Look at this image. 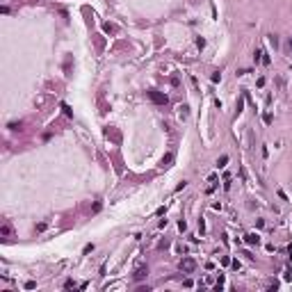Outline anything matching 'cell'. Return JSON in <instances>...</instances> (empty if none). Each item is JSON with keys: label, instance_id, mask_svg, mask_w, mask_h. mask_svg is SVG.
Returning a JSON list of instances; mask_svg holds the SVG:
<instances>
[{"label": "cell", "instance_id": "6da1fadb", "mask_svg": "<svg viewBox=\"0 0 292 292\" xmlns=\"http://www.w3.org/2000/svg\"><path fill=\"white\" fill-rule=\"evenodd\" d=\"M180 269H183L185 274H192L196 269V262L192 260V258H183V260H180Z\"/></svg>", "mask_w": 292, "mask_h": 292}, {"label": "cell", "instance_id": "7a4b0ae2", "mask_svg": "<svg viewBox=\"0 0 292 292\" xmlns=\"http://www.w3.org/2000/svg\"><path fill=\"white\" fill-rule=\"evenodd\" d=\"M149 98L153 103H158V105H167V96L160 94V91H155V89H151V91H149Z\"/></svg>", "mask_w": 292, "mask_h": 292}, {"label": "cell", "instance_id": "3957f363", "mask_svg": "<svg viewBox=\"0 0 292 292\" xmlns=\"http://www.w3.org/2000/svg\"><path fill=\"white\" fill-rule=\"evenodd\" d=\"M146 274H149V267H137V269H135V274H133V278H135V281H139V278H144V276H146Z\"/></svg>", "mask_w": 292, "mask_h": 292}, {"label": "cell", "instance_id": "277c9868", "mask_svg": "<svg viewBox=\"0 0 292 292\" xmlns=\"http://www.w3.org/2000/svg\"><path fill=\"white\" fill-rule=\"evenodd\" d=\"M244 242H246V244H258L260 237H258L256 233H246V235H244Z\"/></svg>", "mask_w": 292, "mask_h": 292}, {"label": "cell", "instance_id": "5b68a950", "mask_svg": "<svg viewBox=\"0 0 292 292\" xmlns=\"http://www.w3.org/2000/svg\"><path fill=\"white\" fill-rule=\"evenodd\" d=\"M226 162H228V155H221V158L217 160V169H224V167H226Z\"/></svg>", "mask_w": 292, "mask_h": 292}, {"label": "cell", "instance_id": "8992f818", "mask_svg": "<svg viewBox=\"0 0 292 292\" xmlns=\"http://www.w3.org/2000/svg\"><path fill=\"white\" fill-rule=\"evenodd\" d=\"M187 110H190V107H187V105H180V107H178V117H180V119H185V117H187V114H190V112H187Z\"/></svg>", "mask_w": 292, "mask_h": 292}, {"label": "cell", "instance_id": "52a82bcc", "mask_svg": "<svg viewBox=\"0 0 292 292\" xmlns=\"http://www.w3.org/2000/svg\"><path fill=\"white\" fill-rule=\"evenodd\" d=\"M171 160H174V153H167V155L162 158V167H169V162H171Z\"/></svg>", "mask_w": 292, "mask_h": 292}, {"label": "cell", "instance_id": "ba28073f", "mask_svg": "<svg viewBox=\"0 0 292 292\" xmlns=\"http://www.w3.org/2000/svg\"><path fill=\"white\" fill-rule=\"evenodd\" d=\"M0 233H2V235H11V226H9V224H5L2 228H0Z\"/></svg>", "mask_w": 292, "mask_h": 292}, {"label": "cell", "instance_id": "9c48e42d", "mask_svg": "<svg viewBox=\"0 0 292 292\" xmlns=\"http://www.w3.org/2000/svg\"><path fill=\"white\" fill-rule=\"evenodd\" d=\"M9 128H11V130H23V121H18V123H9Z\"/></svg>", "mask_w": 292, "mask_h": 292}, {"label": "cell", "instance_id": "30bf717a", "mask_svg": "<svg viewBox=\"0 0 292 292\" xmlns=\"http://www.w3.org/2000/svg\"><path fill=\"white\" fill-rule=\"evenodd\" d=\"M269 41H272V46H274V48L278 46V39H276V34H269Z\"/></svg>", "mask_w": 292, "mask_h": 292}, {"label": "cell", "instance_id": "8fae6325", "mask_svg": "<svg viewBox=\"0 0 292 292\" xmlns=\"http://www.w3.org/2000/svg\"><path fill=\"white\" fill-rule=\"evenodd\" d=\"M34 287H37L34 281H27V283H25V290H34Z\"/></svg>", "mask_w": 292, "mask_h": 292}, {"label": "cell", "instance_id": "7c38bea8", "mask_svg": "<svg viewBox=\"0 0 292 292\" xmlns=\"http://www.w3.org/2000/svg\"><path fill=\"white\" fill-rule=\"evenodd\" d=\"M290 46H292V37H290Z\"/></svg>", "mask_w": 292, "mask_h": 292}]
</instances>
